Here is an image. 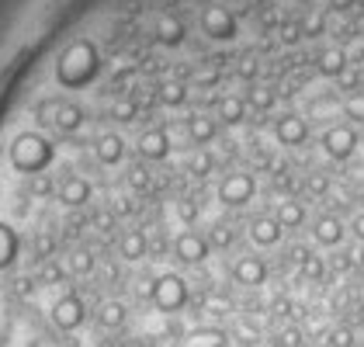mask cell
<instances>
[{"mask_svg":"<svg viewBox=\"0 0 364 347\" xmlns=\"http://www.w3.org/2000/svg\"><path fill=\"white\" fill-rule=\"evenodd\" d=\"M198 31L208 38V42H236V35H240V18H236V11L223 4V0H208L201 11H198Z\"/></svg>","mask_w":364,"mask_h":347,"instance_id":"1","label":"cell"},{"mask_svg":"<svg viewBox=\"0 0 364 347\" xmlns=\"http://www.w3.org/2000/svg\"><path fill=\"white\" fill-rule=\"evenodd\" d=\"M149 299H153V306L160 309V313H167V316H177L184 306H188V282L181 278V274H160L153 285H149Z\"/></svg>","mask_w":364,"mask_h":347,"instance_id":"2","label":"cell"},{"mask_svg":"<svg viewBox=\"0 0 364 347\" xmlns=\"http://www.w3.org/2000/svg\"><path fill=\"white\" fill-rule=\"evenodd\" d=\"M219 202L229 205V208H243V205L253 202V195H257V181H253V174L247 171H232L225 174L223 181H219Z\"/></svg>","mask_w":364,"mask_h":347,"instance_id":"3","label":"cell"},{"mask_svg":"<svg viewBox=\"0 0 364 347\" xmlns=\"http://www.w3.org/2000/svg\"><path fill=\"white\" fill-rule=\"evenodd\" d=\"M49 319H53V326H56V330H63V333H73V330H77V326L87 319V302L77 295V292H66V295H59L56 302H53Z\"/></svg>","mask_w":364,"mask_h":347,"instance_id":"4","label":"cell"},{"mask_svg":"<svg viewBox=\"0 0 364 347\" xmlns=\"http://www.w3.org/2000/svg\"><path fill=\"white\" fill-rule=\"evenodd\" d=\"M319 146H323V153L330 156V160H350L354 153H358V132H354V125H330L323 136H319Z\"/></svg>","mask_w":364,"mask_h":347,"instance_id":"5","label":"cell"},{"mask_svg":"<svg viewBox=\"0 0 364 347\" xmlns=\"http://www.w3.org/2000/svg\"><path fill=\"white\" fill-rule=\"evenodd\" d=\"M232 282L236 285H243V289H257V285H264L267 282V264L264 257H257V254H243V257L232 260Z\"/></svg>","mask_w":364,"mask_h":347,"instance_id":"6","label":"cell"},{"mask_svg":"<svg viewBox=\"0 0 364 347\" xmlns=\"http://www.w3.org/2000/svg\"><path fill=\"white\" fill-rule=\"evenodd\" d=\"M274 139L281 146H288V149H295V146H302L309 139V122L299 112H284V115L274 122Z\"/></svg>","mask_w":364,"mask_h":347,"instance_id":"7","label":"cell"},{"mask_svg":"<svg viewBox=\"0 0 364 347\" xmlns=\"http://www.w3.org/2000/svg\"><path fill=\"white\" fill-rule=\"evenodd\" d=\"M208 236H201L195 230H184L177 240H173V257L181 260V264H201V260L208 257Z\"/></svg>","mask_w":364,"mask_h":347,"instance_id":"8","label":"cell"},{"mask_svg":"<svg viewBox=\"0 0 364 347\" xmlns=\"http://www.w3.org/2000/svg\"><path fill=\"white\" fill-rule=\"evenodd\" d=\"M347 66H350V53L343 46H326V49L316 53V73L326 77V80H336Z\"/></svg>","mask_w":364,"mask_h":347,"instance_id":"9","label":"cell"},{"mask_svg":"<svg viewBox=\"0 0 364 347\" xmlns=\"http://www.w3.org/2000/svg\"><path fill=\"white\" fill-rule=\"evenodd\" d=\"M90 195H94V188H90V181L80 177V174H66L56 184V198L63 205H87Z\"/></svg>","mask_w":364,"mask_h":347,"instance_id":"10","label":"cell"},{"mask_svg":"<svg viewBox=\"0 0 364 347\" xmlns=\"http://www.w3.org/2000/svg\"><path fill=\"white\" fill-rule=\"evenodd\" d=\"M281 233L284 230H281V223L274 219V215H257V219L250 223V240L257 243V247H264V250H267V247H278Z\"/></svg>","mask_w":364,"mask_h":347,"instance_id":"11","label":"cell"},{"mask_svg":"<svg viewBox=\"0 0 364 347\" xmlns=\"http://www.w3.org/2000/svg\"><path fill=\"white\" fill-rule=\"evenodd\" d=\"M343 223L336 219V215H319L316 223H312V240L319 243V247H340L343 243Z\"/></svg>","mask_w":364,"mask_h":347,"instance_id":"12","label":"cell"},{"mask_svg":"<svg viewBox=\"0 0 364 347\" xmlns=\"http://www.w3.org/2000/svg\"><path fill=\"white\" fill-rule=\"evenodd\" d=\"M247 118V97H240V94H223L219 101H215V122H223V125H240Z\"/></svg>","mask_w":364,"mask_h":347,"instance_id":"13","label":"cell"},{"mask_svg":"<svg viewBox=\"0 0 364 347\" xmlns=\"http://www.w3.org/2000/svg\"><path fill=\"white\" fill-rule=\"evenodd\" d=\"M215 132H219V122L212 115H205V112H195V115L188 118V139L195 146H208L215 139Z\"/></svg>","mask_w":364,"mask_h":347,"instance_id":"14","label":"cell"},{"mask_svg":"<svg viewBox=\"0 0 364 347\" xmlns=\"http://www.w3.org/2000/svg\"><path fill=\"white\" fill-rule=\"evenodd\" d=\"M139 153L146 156V160H164L170 153V136L164 132V129H146L139 136Z\"/></svg>","mask_w":364,"mask_h":347,"instance_id":"15","label":"cell"},{"mask_svg":"<svg viewBox=\"0 0 364 347\" xmlns=\"http://www.w3.org/2000/svg\"><path fill=\"white\" fill-rule=\"evenodd\" d=\"M149 250V240L142 230H125L118 236V257L122 260H142Z\"/></svg>","mask_w":364,"mask_h":347,"instance_id":"16","label":"cell"},{"mask_svg":"<svg viewBox=\"0 0 364 347\" xmlns=\"http://www.w3.org/2000/svg\"><path fill=\"white\" fill-rule=\"evenodd\" d=\"M274 219L281 223V230H299V226H306L309 212L299 198H284V202L278 205V212H274Z\"/></svg>","mask_w":364,"mask_h":347,"instance_id":"17","label":"cell"},{"mask_svg":"<svg viewBox=\"0 0 364 347\" xmlns=\"http://www.w3.org/2000/svg\"><path fill=\"white\" fill-rule=\"evenodd\" d=\"M122 156H125V143H122V136L105 132V136L97 139V160H101L105 167H114V164H122Z\"/></svg>","mask_w":364,"mask_h":347,"instance_id":"18","label":"cell"},{"mask_svg":"<svg viewBox=\"0 0 364 347\" xmlns=\"http://www.w3.org/2000/svg\"><path fill=\"white\" fill-rule=\"evenodd\" d=\"M156 101H160L164 108H181V105L188 101V84H184V80H160Z\"/></svg>","mask_w":364,"mask_h":347,"instance_id":"19","label":"cell"},{"mask_svg":"<svg viewBox=\"0 0 364 347\" xmlns=\"http://www.w3.org/2000/svg\"><path fill=\"white\" fill-rule=\"evenodd\" d=\"M274 101H278V94H274V87H267V84H257V80H253L250 90H247V108L271 112V108H274Z\"/></svg>","mask_w":364,"mask_h":347,"instance_id":"20","label":"cell"},{"mask_svg":"<svg viewBox=\"0 0 364 347\" xmlns=\"http://www.w3.org/2000/svg\"><path fill=\"white\" fill-rule=\"evenodd\" d=\"M188 347H225V333L223 330H215V326H198L188 333Z\"/></svg>","mask_w":364,"mask_h":347,"instance_id":"21","label":"cell"},{"mask_svg":"<svg viewBox=\"0 0 364 347\" xmlns=\"http://www.w3.org/2000/svg\"><path fill=\"white\" fill-rule=\"evenodd\" d=\"M97 319H101V326H105V330H118V326L125 323V306H122L118 299H108V302H101Z\"/></svg>","mask_w":364,"mask_h":347,"instance_id":"22","label":"cell"},{"mask_svg":"<svg viewBox=\"0 0 364 347\" xmlns=\"http://www.w3.org/2000/svg\"><path fill=\"white\" fill-rule=\"evenodd\" d=\"M212 171H215V156H212L205 146H198V153H191V160H188V174H195V177H208Z\"/></svg>","mask_w":364,"mask_h":347,"instance_id":"23","label":"cell"},{"mask_svg":"<svg viewBox=\"0 0 364 347\" xmlns=\"http://www.w3.org/2000/svg\"><path fill=\"white\" fill-rule=\"evenodd\" d=\"M66 267H70V274L84 278V274H90V271H94V254L80 247V250H73V254L66 257Z\"/></svg>","mask_w":364,"mask_h":347,"instance_id":"24","label":"cell"},{"mask_svg":"<svg viewBox=\"0 0 364 347\" xmlns=\"http://www.w3.org/2000/svg\"><path fill=\"white\" fill-rule=\"evenodd\" d=\"M343 118H350L354 125H364V90H354L343 97Z\"/></svg>","mask_w":364,"mask_h":347,"instance_id":"25","label":"cell"},{"mask_svg":"<svg viewBox=\"0 0 364 347\" xmlns=\"http://www.w3.org/2000/svg\"><path fill=\"white\" fill-rule=\"evenodd\" d=\"M108 115L114 118V122H132L136 118V101L132 97H118V101H112V108H108Z\"/></svg>","mask_w":364,"mask_h":347,"instance_id":"26","label":"cell"},{"mask_svg":"<svg viewBox=\"0 0 364 347\" xmlns=\"http://www.w3.org/2000/svg\"><path fill=\"white\" fill-rule=\"evenodd\" d=\"M232 240H236V236H232V230H229L225 223H215L212 233H208V247H215V250H229Z\"/></svg>","mask_w":364,"mask_h":347,"instance_id":"27","label":"cell"},{"mask_svg":"<svg viewBox=\"0 0 364 347\" xmlns=\"http://www.w3.org/2000/svg\"><path fill=\"white\" fill-rule=\"evenodd\" d=\"M361 80H364V73H358L354 66H347V70L336 77V87H340L343 94H354V90H361Z\"/></svg>","mask_w":364,"mask_h":347,"instance_id":"28","label":"cell"},{"mask_svg":"<svg viewBox=\"0 0 364 347\" xmlns=\"http://www.w3.org/2000/svg\"><path fill=\"white\" fill-rule=\"evenodd\" d=\"M354 341H358V337H354L350 326H333V330H330V347H354Z\"/></svg>","mask_w":364,"mask_h":347,"instance_id":"29","label":"cell"},{"mask_svg":"<svg viewBox=\"0 0 364 347\" xmlns=\"http://www.w3.org/2000/svg\"><path fill=\"white\" fill-rule=\"evenodd\" d=\"M323 271H326V264H323V257H312V254H302V274H306V278H323Z\"/></svg>","mask_w":364,"mask_h":347,"instance_id":"30","label":"cell"},{"mask_svg":"<svg viewBox=\"0 0 364 347\" xmlns=\"http://www.w3.org/2000/svg\"><path fill=\"white\" fill-rule=\"evenodd\" d=\"M236 73H240V80H247V84H253V80H257V73H260V63H257V59H240Z\"/></svg>","mask_w":364,"mask_h":347,"instance_id":"31","label":"cell"},{"mask_svg":"<svg viewBox=\"0 0 364 347\" xmlns=\"http://www.w3.org/2000/svg\"><path fill=\"white\" fill-rule=\"evenodd\" d=\"M177 219H181V223L191 230V223L198 219V205L195 202H177Z\"/></svg>","mask_w":364,"mask_h":347,"instance_id":"32","label":"cell"},{"mask_svg":"<svg viewBox=\"0 0 364 347\" xmlns=\"http://www.w3.org/2000/svg\"><path fill=\"white\" fill-rule=\"evenodd\" d=\"M129 184H132V191H146V188H149V171L132 167V171H129Z\"/></svg>","mask_w":364,"mask_h":347,"instance_id":"33","label":"cell"},{"mask_svg":"<svg viewBox=\"0 0 364 347\" xmlns=\"http://www.w3.org/2000/svg\"><path fill=\"white\" fill-rule=\"evenodd\" d=\"M281 347H302V330L288 326V330L281 333Z\"/></svg>","mask_w":364,"mask_h":347,"instance_id":"34","label":"cell"},{"mask_svg":"<svg viewBox=\"0 0 364 347\" xmlns=\"http://www.w3.org/2000/svg\"><path fill=\"white\" fill-rule=\"evenodd\" d=\"M354 7H358V0H326V11H333V14H347Z\"/></svg>","mask_w":364,"mask_h":347,"instance_id":"35","label":"cell"},{"mask_svg":"<svg viewBox=\"0 0 364 347\" xmlns=\"http://www.w3.org/2000/svg\"><path fill=\"white\" fill-rule=\"evenodd\" d=\"M309 191H312V195H326V191H330V181H326L323 174H316V177L309 181Z\"/></svg>","mask_w":364,"mask_h":347,"instance_id":"36","label":"cell"},{"mask_svg":"<svg viewBox=\"0 0 364 347\" xmlns=\"http://www.w3.org/2000/svg\"><path fill=\"white\" fill-rule=\"evenodd\" d=\"M350 233H354V240H361V243H364V208L354 215V219H350Z\"/></svg>","mask_w":364,"mask_h":347,"instance_id":"37","label":"cell"},{"mask_svg":"<svg viewBox=\"0 0 364 347\" xmlns=\"http://www.w3.org/2000/svg\"><path fill=\"white\" fill-rule=\"evenodd\" d=\"M291 4H299V7H309V4H319V0H291Z\"/></svg>","mask_w":364,"mask_h":347,"instance_id":"38","label":"cell"},{"mask_svg":"<svg viewBox=\"0 0 364 347\" xmlns=\"http://www.w3.org/2000/svg\"><path fill=\"white\" fill-rule=\"evenodd\" d=\"M274 347H281V344H274Z\"/></svg>","mask_w":364,"mask_h":347,"instance_id":"39","label":"cell"},{"mask_svg":"<svg viewBox=\"0 0 364 347\" xmlns=\"http://www.w3.org/2000/svg\"><path fill=\"white\" fill-rule=\"evenodd\" d=\"M361 73H364V70H361Z\"/></svg>","mask_w":364,"mask_h":347,"instance_id":"40","label":"cell"}]
</instances>
